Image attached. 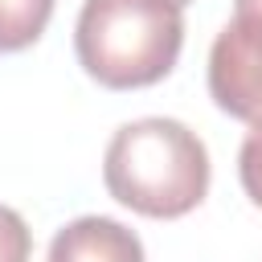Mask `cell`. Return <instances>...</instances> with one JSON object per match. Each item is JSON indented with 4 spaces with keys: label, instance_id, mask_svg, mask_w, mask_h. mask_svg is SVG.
<instances>
[{
    "label": "cell",
    "instance_id": "obj_3",
    "mask_svg": "<svg viewBox=\"0 0 262 262\" xmlns=\"http://www.w3.org/2000/svg\"><path fill=\"white\" fill-rule=\"evenodd\" d=\"M209 94L225 115L250 127L262 123V12L233 16L217 33L209 49Z\"/></svg>",
    "mask_w": 262,
    "mask_h": 262
},
{
    "label": "cell",
    "instance_id": "obj_2",
    "mask_svg": "<svg viewBox=\"0 0 262 262\" xmlns=\"http://www.w3.org/2000/svg\"><path fill=\"white\" fill-rule=\"evenodd\" d=\"M184 16L172 0H86L74 29L82 70L106 90H139L172 74Z\"/></svg>",
    "mask_w": 262,
    "mask_h": 262
},
{
    "label": "cell",
    "instance_id": "obj_9",
    "mask_svg": "<svg viewBox=\"0 0 262 262\" xmlns=\"http://www.w3.org/2000/svg\"><path fill=\"white\" fill-rule=\"evenodd\" d=\"M172 4H180V8H184V4H188V0H172Z\"/></svg>",
    "mask_w": 262,
    "mask_h": 262
},
{
    "label": "cell",
    "instance_id": "obj_8",
    "mask_svg": "<svg viewBox=\"0 0 262 262\" xmlns=\"http://www.w3.org/2000/svg\"><path fill=\"white\" fill-rule=\"evenodd\" d=\"M262 12V0H237V16H254Z\"/></svg>",
    "mask_w": 262,
    "mask_h": 262
},
{
    "label": "cell",
    "instance_id": "obj_5",
    "mask_svg": "<svg viewBox=\"0 0 262 262\" xmlns=\"http://www.w3.org/2000/svg\"><path fill=\"white\" fill-rule=\"evenodd\" d=\"M53 16V0H0V53L29 49Z\"/></svg>",
    "mask_w": 262,
    "mask_h": 262
},
{
    "label": "cell",
    "instance_id": "obj_4",
    "mask_svg": "<svg viewBox=\"0 0 262 262\" xmlns=\"http://www.w3.org/2000/svg\"><path fill=\"white\" fill-rule=\"evenodd\" d=\"M49 262H143V242L111 217H78L49 242Z\"/></svg>",
    "mask_w": 262,
    "mask_h": 262
},
{
    "label": "cell",
    "instance_id": "obj_7",
    "mask_svg": "<svg viewBox=\"0 0 262 262\" xmlns=\"http://www.w3.org/2000/svg\"><path fill=\"white\" fill-rule=\"evenodd\" d=\"M237 176H242L246 196L262 209V123H254V131H250V135H246V143H242V156H237Z\"/></svg>",
    "mask_w": 262,
    "mask_h": 262
},
{
    "label": "cell",
    "instance_id": "obj_1",
    "mask_svg": "<svg viewBox=\"0 0 262 262\" xmlns=\"http://www.w3.org/2000/svg\"><path fill=\"white\" fill-rule=\"evenodd\" d=\"M102 180L131 213L184 217L209 192V151L176 119H135L111 135Z\"/></svg>",
    "mask_w": 262,
    "mask_h": 262
},
{
    "label": "cell",
    "instance_id": "obj_6",
    "mask_svg": "<svg viewBox=\"0 0 262 262\" xmlns=\"http://www.w3.org/2000/svg\"><path fill=\"white\" fill-rule=\"evenodd\" d=\"M29 254H33V233L25 217L0 205V262H29Z\"/></svg>",
    "mask_w": 262,
    "mask_h": 262
}]
</instances>
